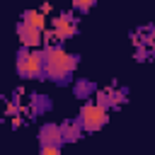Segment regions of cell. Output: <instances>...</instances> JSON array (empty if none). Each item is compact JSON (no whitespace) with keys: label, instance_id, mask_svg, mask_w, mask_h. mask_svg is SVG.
I'll list each match as a JSON object with an SVG mask.
<instances>
[{"label":"cell","instance_id":"cell-1","mask_svg":"<svg viewBox=\"0 0 155 155\" xmlns=\"http://www.w3.org/2000/svg\"><path fill=\"white\" fill-rule=\"evenodd\" d=\"M41 56H44V75L56 82V85H70L73 82V73L80 63L78 53L65 51L58 41H44L41 46Z\"/></svg>","mask_w":155,"mask_h":155},{"label":"cell","instance_id":"cell-2","mask_svg":"<svg viewBox=\"0 0 155 155\" xmlns=\"http://www.w3.org/2000/svg\"><path fill=\"white\" fill-rule=\"evenodd\" d=\"M131 44H133V58L138 63L155 61V24H140L131 31Z\"/></svg>","mask_w":155,"mask_h":155},{"label":"cell","instance_id":"cell-3","mask_svg":"<svg viewBox=\"0 0 155 155\" xmlns=\"http://www.w3.org/2000/svg\"><path fill=\"white\" fill-rule=\"evenodd\" d=\"M15 70L24 80H39L44 75V56L41 48H19L15 56Z\"/></svg>","mask_w":155,"mask_h":155},{"label":"cell","instance_id":"cell-4","mask_svg":"<svg viewBox=\"0 0 155 155\" xmlns=\"http://www.w3.org/2000/svg\"><path fill=\"white\" fill-rule=\"evenodd\" d=\"M75 119L80 121L82 131L94 133V131H102V128L109 124V111H107L104 107H99L94 99H87V102L80 107V111H78Z\"/></svg>","mask_w":155,"mask_h":155},{"label":"cell","instance_id":"cell-5","mask_svg":"<svg viewBox=\"0 0 155 155\" xmlns=\"http://www.w3.org/2000/svg\"><path fill=\"white\" fill-rule=\"evenodd\" d=\"M80 31V19L75 12H58L53 19H51V31L46 34L48 41H68L73 39L75 34Z\"/></svg>","mask_w":155,"mask_h":155},{"label":"cell","instance_id":"cell-6","mask_svg":"<svg viewBox=\"0 0 155 155\" xmlns=\"http://www.w3.org/2000/svg\"><path fill=\"white\" fill-rule=\"evenodd\" d=\"M94 102H97L99 107H104L107 111L121 109V107L128 102V87H124V85H119V82H111V85H107V87H97Z\"/></svg>","mask_w":155,"mask_h":155},{"label":"cell","instance_id":"cell-7","mask_svg":"<svg viewBox=\"0 0 155 155\" xmlns=\"http://www.w3.org/2000/svg\"><path fill=\"white\" fill-rule=\"evenodd\" d=\"M15 31H17L19 44H22L24 48H41V46H44V41H46V31H44V29H36V27H31V24L22 22V19L17 22Z\"/></svg>","mask_w":155,"mask_h":155},{"label":"cell","instance_id":"cell-8","mask_svg":"<svg viewBox=\"0 0 155 155\" xmlns=\"http://www.w3.org/2000/svg\"><path fill=\"white\" fill-rule=\"evenodd\" d=\"M39 143L41 145H53V148H61L63 145V136H61V126L48 121V124H41L39 126Z\"/></svg>","mask_w":155,"mask_h":155},{"label":"cell","instance_id":"cell-9","mask_svg":"<svg viewBox=\"0 0 155 155\" xmlns=\"http://www.w3.org/2000/svg\"><path fill=\"white\" fill-rule=\"evenodd\" d=\"M61 126V136H63V143H78L80 138H82V126H80V121L73 116V119H65V121H61L58 124Z\"/></svg>","mask_w":155,"mask_h":155},{"label":"cell","instance_id":"cell-10","mask_svg":"<svg viewBox=\"0 0 155 155\" xmlns=\"http://www.w3.org/2000/svg\"><path fill=\"white\" fill-rule=\"evenodd\" d=\"M94 92H97V85L92 82V80H82V78H78L75 82H73V94L78 97V99H92L94 97Z\"/></svg>","mask_w":155,"mask_h":155},{"label":"cell","instance_id":"cell-11","mask_svg":"<svg viewBox=\"0 0 155 155\" xmlns=\"http://www.w3.org/2000/svg\"><path fill=\"white\" fill-rule=\"evenodd\" d=\"M22 22H27V24H31V27H36V29H44L46 31V12L44 10H36V7H29V10H24L22 12V17H19Z\"/></svg>","mask_w":155,"mask_h":155},{"label":"cell","instance_id":"cell-12","mask_svg":"<svg viewBox=\"0 0 155 155\" xmlns=\"http://www.w3.org/2000/svg\"><path fill=\"white\" fill-rule=\"evenodd\" d=\"M70 2H73V12L75 15H87L97 5V0H70Z\"/></svg>","mask_w":155,"mask_h":155},{"label":"cell","instance_id":"cell-13","mask_svg":"<svg viewBox=\"0 0 155 155\" xmlns=\"http://www.w3.org/2000/svg\"><path fill=\"white\" fill-rule=\"evenodd\" d=\"M36 155H63V150L61 148H53V145H41Z\"/></svg>","mask_w":155,"mask_h":155}]
</instances>
